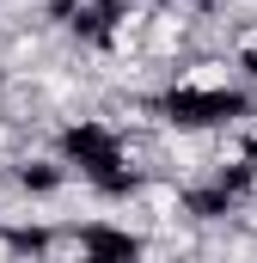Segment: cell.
Wrapping results in <instances>:
<instances>
[{"mask_svg": "<svg viewBox=\"0 0 257 263\" xmlns=\"http://www.w3.org/2000/svg\"><path fill=\"white\" fill-rule=\"evenodd\" d=\"M12 251H19V239H12V233H0V263H12Z\"/></svg>", "mask_w": 257, "mask_h": 263, "instance_id": "1", "label": "cell"}]
</instances>
